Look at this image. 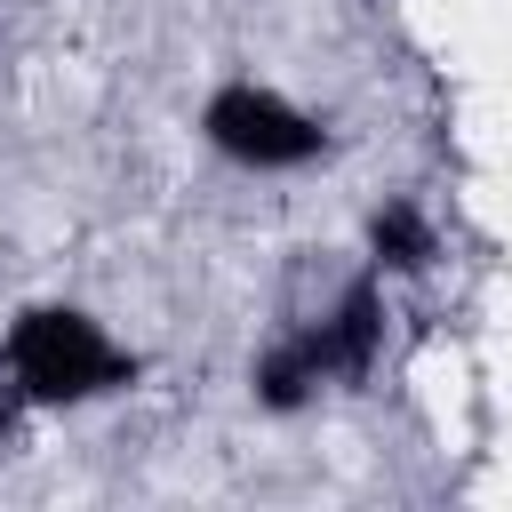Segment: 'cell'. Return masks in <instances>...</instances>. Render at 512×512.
<instances>
[{
    "instance_id": "1",
    "label": "cell",
    "mask_w": 512,
    "mask_h": 512,
    "mask_svg": "<svg viewBox=\"0 0 512 512\" xmlns=\"http://www.w3.org/2000/svg\"><path fill=\"white\" fill-rule=\"evenodd\" d=\"M376 352H384V272H352L328 312L288 320V328L248 360V400H256L264 416H304L320 392L368 384Z\"/></svg>"
},
{
    "instance_id": "2",
    "label": "cell",
    "mask_w": 512,
    "mask_h": 512,
    "mask_svg": "<svg viewBox=\"0 0 512 512\" xmlns=\"http://www.w3.org/2000/svg\"><path fill=\"white\" fill-rule=\"evenodd\" d=\"M0 368L24 408H96L144 376V360L88 304H24L0 336Z\"/></svg>"
},
{
    "instance_id": "3",
    "label": "cell",
    "mask_w": 512,
    "mask_h": 512,
    "mask_svg": "<svg viewBox=\"0 0 512 512\" xmlns=\"http://www.w3.org/2000/svg\"><path fill=\"white\" fill-rule=\"evenodd\" d=\"M200 144L248 176H296V168L328 160V120L264 80H216L200 96Z\"/></svg>"
},
{
    "instance_id": "4",
    "label": "cell",
    "mask_w": 512,
    "mask_h": 512,
    "mask_svg": "<svg viewBox=\"0 0 512 512\" xmlns=\"http://www.w3.org/2000/svg\"><path fill=\"white\" fill-rule=\"evenodd\" d=\"M440 264V224L424 200H384L368 208V272L384 280H424Z\"/></svg>"
},
{
    "instance_id": "5",
    "label": "cell",
    "mask_w": 512,
    "mask_h": 512,
    "mask_svg": "<svg viewBox=\"0 0 512 512\" xmlns=\"http://www.w3.org/2000/svg\"><path fill=\"white\" fill-rule=\"evenodd\" d=\"M16 416H24V400L8 392V368H0V440H16Z\"/></svg>"
}]
</instances>
